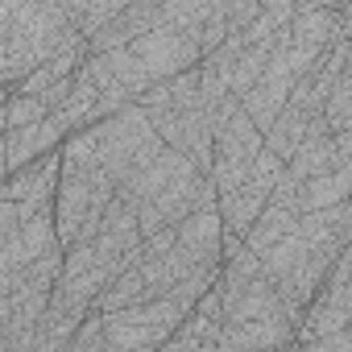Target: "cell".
<instances>
[{
  "instance_id": "cell-1",
  "label": "cell",
  "mask_w": 352,
  "mask_h": 352,
  "mask_svg": "<svg viewBox=\"0 0 352 352\" xmlns=\"http://www.w3.org/2000/svg\"><path fill=\"white\" fill-rule=\"evenodd\" d=\"M79 30L67 17V5L54 0H0V83L5 100L42 71Z\"/></svg>"
},
{
  "instance_id": "cell-3",
  "label": "cell",
  "mask_w": 352,
  "mask_h": 352,
  "mask_svg": "<svg viewBox=\"0 0 352 352\" xmlns=\"http://www.w3.org/2000/svg\"><path fill=\"white\" fill-rule=\"evenodd\" d=\"M58 249L54 204H0V286Z\"/></svg>"
},
{
  "instance_id": "cell-4",
  "label": "cell",
  "mask_w": 352,
  "mask_h": 352,
  "mask_svg": "<svg viewBox=\"0 0 352 352\" xmlns=\"http://www.w3.org/2000/svg\"><path fill=\"white\" fill-rule=\"evenodd\" d=\"M96 145H100V170L116 187H124L137 170H145L149 162H157L166 153V141L157 137V129L141 112V104L124 108L112 120H100L96 124Z\"/></svg>"
},
{
  "instance_id": "cell-7",
  "label": "cell",
  "mask_w": 352,
  "mask_h": 352,
  "mask_svg": "<svg viewBox=\"0 0 352 352\" xmlns=\"http://www.w3.org/2000/svg\"><path fill=\"white\" fill-rule=\"evenodd\" d=\"M129 50L137 54V63L145 67V75H149V83H153V87L204 67V46H199L195 38L179 34V30H166V25H157L153 34L137 38Z\"/></svg>"
},
{
  "instance_id": "cell-10",
  "label": "cell",
  "mask_w": 352,
  "mask_h": 352,
  "mask_svg": "<svg viewBox=\"0 0 352 352\" xmlns=\"http://www.w3.org/2000/svg\"><path fill=\"white\" fill-rule=\"evenodd\" d=\"M58 187H63V153H46L21 174L5 179L0 204H54Z\"/></svg>"
},
{
  "instance_id": "cell-8",
  "label": "cell",
  "mask_w": 352,
  "mask_h": 352,
  "mask_svg": "<svg viewBox=\"0 0 352 352\" xmlns=\"http://www.w3.org/2000/svg\"><path fill=\"white\" fill-rule=\"evenodd\" d=\"M174 257H179V265H183L187 278L220 274L224 270V220H220V208H204V212H195L179 228Z\"/></svg>"
},
{
  "instance_id": "cell-2",
  "label": "cell",
  "mask_w": 352,
  "mask_h": 352,
  "mask_svg": "<svg viewBox=\"0 0 352 352\" xmlns=\"http://www.w3.org/2000/svg\"><path fill=\"white\" fill-rule=\"evenodd\" d=\"M116 183L104 170H71L63 166V187L54 199V216H58V245L75 249V245H91L100 236V224L108 216V208L116 204Z\"/></svg>"
},
{
  "instance_id": "cell-9",
  "label": "cell",
  "mask_w": 352,
  "mask_h": 352,
  "mask_svg": "<svg viewBox=\"0 0 352 352\" xmlns=\"http://www.w3.org/2000/svg\"><path fill=\"white\" fill-rule=\"evenodd\" d=\"M67 133H75V129H71V120H67L63 112H54V116L42 120V124L5 133V179L21 174L25 166H34V162L46 157V153H58V149H63L58 141H63Z\"/></svg>"
},
{
  "instance_id": "cell-6",
  "label": "cell",
  "mask_w": 352,
  "mask_h": 352,
  "mask_svg": "<svg viewBox=\"0 0 352 352\" xmlns=\"http://www.w3.org/2000/svg\"><path fill=\"white\" fill-rule=\"evenodd\" d=\"M183 323H187V311L174 298H157V302H145V307H133V311L104 315L108 352H137V348L157 352L162 344H170L179 336Z\"/></svg>"
},
{
  "instance_id": "cell-14",
  "label": "cell",
  "mask_w": 352,
  "mask_h": 352,
  "mask_svg": "<svg viewBox=\"0 0 352 352\" xmlns=\"http://www.w3.org/2000/svg\"><path fill=\"white\" fill-rule=\"evenodd\" d=\"M50 116H54V112L46 108V100H34V96H13V100H5V108H0V124H5V133L42 124V120H50Z\"/></svg>"
},
{
  "instance_id": "cell-16",
  "label": "cell",
  "mask_w": 352,
  "mask_h": 352,
  "mask_svg": "<svg viewBox=\"0 0 352 352\" xmlns=\"http://www.w3.org/2000/svg\"><path fill=\"white\" fill-rule=\"evenodd\" d=\"M336 145H340V157H352V129H348V133H340V137H336Z\"/></svg>"
},
{
  "instance_id": "cell-13",
  "label": "cell",
  "mask_w": 352,
  "mask_h": 352,
  "mask_svg": "<svg viewBox=\"0 0 352 352\" xmlns=\"http://www.w3.org/2000/svg\"><path fill=\"white\" fill-rule=\"evenodd\" d=\"M124 9H129L124 0H67V17H71V25H75L87 42H91L100 30H108Z\"/></svg>"
},
{
  "instance_id": "cell-5",
  "label": "cell",
  "mask_w": 352,
  "mask_h": 352,
  "mask_svg": "<svg viewBox=\"0 0 352 352\" xmlns=\"http://www.w3.org/2000/svg\"><path fill=\"white\" fill-rule=\"evenodd\" d=\"M261 153H265V133L253 124V116L241 108V100H228L216 116V162H212V183H216L220 199L249 183Z\"/></svg>"
},
{
  "instance_id": "cell-15",
  "label": "cell",
  "mask_w": 352,
  "mask_h": 352,
  "mask_svg": "<svg viewBox=\"0 0 352 352\" xmlns=\"http://www.w3.org/2000/svg\"><path fill=\"white\" fill-rule=\"evenodd\" d=\"M67 352H108V327H104V315L100 311H91L83 319V327L75 331V340H71Z\"/></svg>"
},
{
  "instance_id": "cell-12",
  "label": "cell",
  "mask_w": 352,
  "mask_h": 352,
  "mask_svg": "<svg viewBox=\"0 0 352 352\" xmlns=\"http://www.w3.org/2000/svg\"><path fill=\"white\" fill-rule=\"evenodd\" d=\"M298 224H302V216H294L290 208H278V204H270V208L261 212V220L249 228V236H245V249H249L253 257H265V253H274L282 241H290V236L298 232Z\"/></svg>"
},
{
  "instance_id": "cell-11",
  "label": "cell",
  "mask_w": 352,
  "mask_h": 352,
  "mask_svg": "<svg viewBox=\"0 0 352 352\" xmlns=\"http://www.w3.org/2000/svg\"><path fill=\"white\" fill-rule=\"evenodd\" d=\"M336 166H340L336 133H331L327 124H319V129L298 145V153L286 162V174H290V179H298V183H315V179H323V174L336 170Z\"/></svg>"
}]
</instances>
